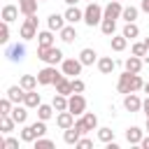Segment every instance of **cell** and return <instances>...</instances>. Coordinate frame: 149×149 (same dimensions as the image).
<instances>
[{"label": "cell", "mask_w": 149, "mask_h": 149, "mask_svg": "<svg viewBox=\"0 0 149 149\" xmlns=\"http://www.w3.org/2000/svg\"><path fill=\"white\" fill-rule=\"evenodd\" d=\"M65 72L61 70H56V65H44L40 72H37V81H40V86H49V84H56L61 77H63Z\"/></svg>", "instance_id": "obj_5"}, {"label": "cell", "mask_w": 149, "mask_h": 149, "mask_svg": "<svg viewBox=\"0 0 149 149\" xmlns=\"http://www.w3.org/2000/svg\"><path fill=\"white\" fill-rule=\"evenodd\" d=\"M142 65H144V58H140V56H133V54H130V58H126V61H123V70H128V72H135V74H140Z\"/></svg>", "instance_id": "obj_14"}, {"label": "cell", "mask_w": 149, "mask_h": 149, "mask_svg": "<svg viewBox=\"0 0 149 149\" xmlns=\"http://www.w3.org/2000/svg\"><path fill=\"white\" fill-rule=\"evenodd\" d=\"M5 95H7L14 105H19V102H23V98H26V88H23L21 84H19V86H9Z\"/></svg>", "instance_id": "obj_17"}, {"label": "cell", "mask_w": 149, "mask_h": 149, "mask_svg": "<svg viewBox=\"0 0 149 149\" xmlns=\"http://www.w3.org/2000/svg\"><path fill=\"white\" fill-rule=\"evenodd\" d=\"M12 109H14V102L5 95V98L0 100V116H2V114H12Z\"/></svg>", "instance_id": "obj_38"}, {"label": "cell", "mask_w": 149, "mask_h": 149, "mask_svg": "<svg viewBox=\"0 0 149 149\" xmlns=\"http://www.w3.org/2000/svg\"><path fill=\"white\" fill-rule=\"evenodd\" d=\"M147 133H149V116H147Z\"/></svg>", "instance_id": "obj_50"}, {"label": "cell", "mask_w": 149, "mask_h": 149, "mask_svg": "<svg viewBox=\"0 0 149 149\" xmlns=\"http://www.w3.org/2000/svg\"><path fill=\"white\" fill-rule=\"evenodd\" d=\"M0 42H2V44H7V42H9V23H7V21H2V30H0Z\"/></svg>", "instance_id": "obj_41"}, {"label": "cell", "mask_w": 149, "mask_h": 149, "mask_svg": "<svg viewBox=\"0 0 149 149\" xmlns=\"http://www.w3.org/2000/svg\"><path fill=\"white\" fill-rule=\"evenodd\" d=\"M37 2L40 0H19V9L23 16H30V14H37Z\"/></svg>", "instance_id": "obj_28"}, {"label": "cell", "mask_w": 149, "mask_h": 149, "mask_svg": "<svg viewBox=\"0 0 149 149\" xmlns=\"http://www.w3.org/2000/svg\"><path fill=\"white\" fill-rule=\"evenodd\" d=\"M105 19V7H100L98 2H88L84 9V23L86 26H100V21Z\"/></svg>", "instance_id": "obj_3"}, {"label": "cell", "mask_w": 149, "mask_h": 149, "mask_svg": "<svg viewBox=\"0 0 149 149\" xmlns=\"http://www.w3.org/2000/svg\"><path fill=\"white\" fill-rule=\"evenodd\" d=\"M140 9H142V12H147V14H149V0H142V2H140Z\"/></svg>", "instance_id": "obj_46"}, {"label": "cell", "mask_w": 149, "mask_h": 149, "mask_svg": "<svg viewBox=\"0 0 149 149\" xmlns=\"http://www.w3.org/2000/svg\"><path fill=\"white\" fill-rule=\"evenodd\" d=\"M54 42H56V37H54V30H42V33H37V47H54Z\"/></svg>", "instance_id": "obj_25"}, {"label": "cell", "mask_w": 149, "mask_h": 149, "mask_svg": "<svg viewBox=\"0 0 149 149\" xmlns=\"http://www.w3.org/2000/svg\"><path fill=\"white\" fill-rule=\"evenodd\" d=\"M68 109H70L74 116H81V114L86 112V98H84L81 93H72L70 100H68Z\"/></svg>", "instance_id": "obj_7"}, {"label": "cell", "mask_w": 149, "mask_h": 149, "mask_svg": "<svg viewBox=\"0 0 149 149\" xmlns=\"http://www.w3.org/2000/svg\"><path fill=\"white\" fill-rule=\"evenodd\" d=\"M0 147L2 149H16L19 147V140L16 137H5V140H0Z\"/></svg>", "instance_id": "obj_40"}, {"label": "cell", "mask_w": 149, "mask_h": 149, "mask_svg": "<svg viewBox=\"0 0 149 149\" xmlns=\"http://www.w3.org/2000/svg\"><path fill=\"white\" fill-rule=\"evenodd\" d=\"M144 88V81H142V77L140 74H135V72H128V70H123L121 74H119V81H116V91L119 93H137V91H142Z\"/></svg>", "instance_id": "obj_1"}, {"label": "cell", "mask_w": 149, "mask_h": 149, "mask_svg": "<svg viewBox=\"0 0 149 149\" xmlns=\"http://www.w3.org/2000/svg\"><path fill=\"white\" fill-rule=\"evenodd\" d=\"M95 65H98V70H100L102 74H112V70H114V65H116V63H114V58H112V56H102V58H98V63H95Z\"/></svg>", "instance_id": "obj_27"}, {"label": "cell", "mask_w": 149, "mask_h": 149, "mask_svg": "<svg viewBox=\"0 0 149 149\" xmlns=\"http://www.w3.org/2000/svg\"><path fill=\"white\" fill-rule=\"evenodd\" d=\"M68 100H70V95L56 93V95H54V100H51V105H54V109H56V112H65V109H68Z\"/></svg>", "instance_id": "obj_31"}, {"label": "cell", "mask_w": 149, "mask_h": 149, "mask_svg": "<svg viewBox=\"0 0 149 149\" xmlns=\"http://www.w3.org/2000/svg\"><path fill=\"white\" fill-rule=\"evenodd\" d=\"M142 137H144V130H142L140 126H130V128H126V142H128V144H140Z\"/></svg>", "instance_id": "obj_16"}, {"label": "cell", "mask_w": 149, "mask_h": 149, "mask_svg": "<svg viewBox=\"0 0 149 149\" xmlns=\"http://www.w3.org/2000/svg\"><path fill=\"white\" fill-rule=\"evenodd\" d=\"M33 144H35V149H49V147H54V140H49V137L42 135V137H37Z\"/></svg>", "instance_id": "obj_39"}, {"label": "cell", "mask_w": 149, "mask_h": 149, "mask_svg": "<svg viewBox=\"0 0 149 149\" xmlns=\"http://www.w3.org/2000/svg\"><path fill=\"white\" fill-rule=\"evenodd\" d=\"M142 112H144V114L149 116V95H147V98L142 100Z\"/></svg>", "instance_id": "obj_44"}, {"label": "cell", "mask_w": 149, "mask_h": 149, "mask_svg": "<svg viewBox=\"0 0 149 149\" xmlns=\"http://www.w3.org/2000/svg\"><path fill=\"white\" fill-rule=\"evenodd\" d=\"M144 44H147V47H149V37H144Z\"/></svg>", "instance_id": "obj_49"}, {"label": "cell", "mask_w": 149, "mask_h": 149, "mask_svg": "<svg viewBox=\"0 0 149 149\" xmlns=\"http://www.w3.org/2000/svg\"><path fill=\"white\" fill-rule=\"evenodd\" d=\"M19 84L26 88V91H33V88H37V74H23L21 79H19Z\"/></svg>", "instance_id": "obj_34"}, {"label": "cell", "mask_w": 149, "mask_h": 149, "mask_svg": "<svg viewBox=\"0 0 149 149\" xmlns=\"http://www.w3.org/2000/svg\"><path fill=\"white\" fill-rule=\"evenodd\" d=\"M63 2H65V5H77L79 0H63Z\"/></svg>", "instance_id": "obj_47"}, {"label": "cell", "mask_w": 149, "mask_h": 149, "mask_svg": "<svg viewBox=\"0 0 149 149\" xmlns=\"http://www.w3.org/2000/svg\"><path fill=\"white\" fill-rule=\"evenodd\" d=\"M81 68H84V63L79 61V58H63V63H61V70L72 79V77H77V74H81Z\"/></svg>", "instance_id": "obj_6"}, {"label": "cell", "mask_w": 149, "mask_h": 149, "mask_svg": "<svg viewBox=\"0 0 149 149\" xmlns=\"http://www.w3.org/2000/svg\"><path fill=\"white\" fill-rule=\"evenodd\" d=\"M100 30H102V35L112 37L114 30H116V19H102V21H100Z\"/></svg>", "instance_id": "obj_33"}, {"label": "cell", "mask_w": 149, "mask_h": 149, "mask_svg": "<svg viewBox=\"0 0 149 149\" xmlns=\"http://www.w3.org/2000/svg\"><path fill=\"white\" fill-rule=\"evenodd\" d=\"M19 35H21V40H23V42H30V40H35V37H37V14L26 16V21H23V23H21V28H19Z\"/></svg>", "instance_id": "obj_4"}, {"label": "cell", "mask_w": 149, "mask_h": 149, "mask_svg": "<svg viewBox=\"0 0 149 149\" xmlns=\"http://www.w3.org/2000/svg\"><path fill=\"white\" fill-rule=\"evenodd\" d=\"M74 121H77V119H74V114H72L70 109H65V112H58V114H56V126H58L61 130L72 128V126H74Z\"/></svg>", "instance_id": "obj_11"}, {"label": "cell", "mask_w": 149, "mask_h": 149, "mask_svg": "<svg viewBox=\"0 0 149 149\" xmlns=\"http://www.w3.org/2000/svg\"><path fill=\"white\" fill-rule=\"evenodd\" d=\"M58 35H61V40H63L65 44H72V42L77 40V30H74V23H65V28H63Z\"/></svg>", "instance_id": "obj_24"}, {"label": "cell", "mask_w": 149, "mask_h": 149, "mask_svg": "<svg viewBox=\"0 0 149 149\" xmlns=\"http://www.w3.org/2000/svg\"><path fill=\"white\" fill-rule=\"evenodd\" d=\"M140 147H142V149H149V135H144V137H142V142H140Z\"/></svg>", "instance_id": "obj_45"}, {"label": "cell", "mask_w": 149, "mask_h": 149, "mask_svg": "<svg viewBox=\"0 0 149 149\" xmlns=\"http://www.w3.org/2000/svg\"><path fill=\"white\" fill-rule=\"evenodd\" d=\"M123 107L128 112H142V98L137 93H126L123 95Z\"/></svg>", "instance_id": "obj_10"}, {"label": "cell", "mask_w": 149, "mask_h": 149, "mask_svg": "<svg viewBox=\"0 0 149 149\" xmlns=\"http://www.w3.org/2000/svg\"><path fill=\"white\" fill-rule=\"evenodd\" d=\"M74 147H77V149H88V147H93V142H91L88 137H84V135H81V137H79V142H77Z\"/></svg>", "instance_id": "obj_43"}, {"label": "cell", "mask_w": 149, "mask_h": 149, "mask_svg": "<svg viewBox=\"0 0 149 149\" xmlns=\"http://www.w3.org/2000/svg\"><path fill=\"white\" fill-rule=\"evenodd\" d=\"M81 121H84V126H86L88 133H91V130H98V116H95L93 112H84V114H81Z\"/></svg>", "instance_id": "obj_32"}, {"label": "cell", "mask_w": 149, "mask_h": 149, "mask_svg": "<svg viewBox=\"0 0 149 149\" xmlns=\"http://www.w3.org/2000/svg\"><path fill=\"white\" fill-rule=\"evenodd\" d=\"M37 58L44 63V65H58L63 63V51L54 44V47H37Z\"/></svg>", "instance_id": "obj_2"}, {"label": "cell", "mask_w": 149, "mask_h": 149, "mask_svg": "<svg viewBox=\"0 0 149 149\" xmlns=\"http://www.w3.org/2000/svg\"><path fill=\"white\" fill-rule=\"evenodd\" d=\"M54 112H56V109H54V105H44V102H42V105L37 107V119L49 121V119L54 116Z\"/></svg>", "instance_id": "obj_35"}, {"label": "cell", "mask_w": 149, "mask_h": 149, "mask_svg": "<svg viewBox=\"0 0 149 149\" xmlns=\"http://www.w3.org/2000/svg\"><path fill=\"white\" fill-rule=\"evenodd\" d=\"M142 91H144V93L149 95V81H144V88H142Z\"/></svg>", "instance_id": "obj_48"}, {"label": "cell", "mask_w": 149, "mask_h": 149, "mask_svg": "<svg viewBox=\"0 0 149 149\" xmlns=\"http://www.w3.org/2000/svg\"><path fill=\"white\" fill-rule=\"evenodd\" d=\"M140 16V9L135 7V5H126L123 7V12H121V19L126 21V23H130V21H135Z\"/></svg>", "instance_id": "obj_30"}, {"label": "cell", "mask_w": 149, "mask_h": 149, "mask_svg": "<svg viewBox=\"0 0 149 149\" xmlns=\"http://www.w3.org/2000/svg\"><path fill=\"white\" fill-rule=\"evenodd\" d=\"M37 137H40V133H37L35 123H23V128H21V142H35Z\"/></svg>", "instance_id": "obj_19"}, {"label": "cell", "mask_w": 149, "mask_h": 149, "mask_svg": "<svg viewBox=\"0 0 149 149\" xmlns=\"http://www.w3.org/2000/svg\"><path fill=\"white\" fill-rule=\"evenodd\" d=\"M65 21H68V23H79V21H84V9H79L77 5H68V9H65Z\"/></svg>", "instance_id": "obj_13"}, {"label": "cell", "mask_w": 149, "mask_h": 149, "mask_svg": "<svg viewBox=\"0 0 149 149\" xmlns=\"http://www.w3.org/2000/svg\"><path fill=\"white\" fill-rule=\"evenodd\" d=\"M40 2H47V0H40Z\"/></svg>", "instance_id": "obj_52"}, {"label": "cell", "mask_w": 149, "mask_h": 149, "mask_svg": "<svg viewBox=\"0 0 149 149\" xmlns=\"http://www.w3.org/2000/svg\"><path fill=\"white\" fill-rule=\"evenodd\" d=\"M14 126H19V123L14 121L12 114H2V116H0V133H2V135H9V133L14 130Z\"/></svg>", "instance_id": "obj_22"}, {"label": "cell", "mask_w": 149, "mask_h": 149, "mask_svg": "<svg viewBox=\"0 0 149 149\" xmlns=\"http://www.w3.org/2000/svg\"><path fill=\"white\" fill-rule=\"evenodd\" d=\"M121 12H123L121 0H109L105 5V19H121Z\"/></svg>", "instance_id": "obj_12"}, {"label": "cell", "mask_w": 149, "mask_h": 149, "mask_svg": "<svg viewBox=\"0 0 149 149\" xmlns=\"http://www.w3.org/2000/svg\"><path fill=\"white\" fill-rule=\"evenodd\" d=\"M12 116H14V121H16L19 126H23V123H28V107H26L23 102H19V105H14V109H12Z\"/></svg>", "instance_id": "obj_18"}, {"label": "cell", "mask_w": 149, "mask_h": 149, "mask_svg": "<svg viewBox=\"0 0 149 149\" xmlns=\"http://www.w3.org/2000/svg\"><path fill=\"white\" fill-rule=\"evenodd\" d=\"M84 88H86V84H84L79 77H72V91H74V93H84Z\"/></svg>", "instance_id": "obj_42"}, {"label": "cell", "mask_w": 149, "mask_h": 149, "mask_svg": "<svg viewBox=\"0 0 149 149\" xmlns=\"http://www.w3.org/2000/svg\"><path fill=\"white\" fill-rule=\"evenodd\" d=\"M81 135H84V133H81L77 126H72V128H65V130H63V142L72 147V144H77V142H79V137H81Z\"/></svg>", "instance_id": "obj_20"}, {"label": "cell", "mask_w": 149, "mask_h": 149, "mask_svg": "<svg viewBox=\"0 0 149 149\" xmlns=\"http://www.w3.org/2000/svg\"><path fill=\"white\" fill-rule=\"evenodd\" d=\"M109 47H112V51H123L126 47H128V37L121 33V35H112L109 37Z\"/></svg>", "instance_id": "obj_26"}, {"label": "cell", "mask_w": 149, "mask_h": 149, "mask_svg": "<svg viewBox=\"0 0 149 149\" xmlns=\"http://www.w3.org/2000/svg\"><path fill=\"white\" fill-rule=\"evenodd\" d=\"M5 56H7L12 63H21V61L26 58V44H23V42L9 44V47H7V51H5Z\"/></svg>", "instance_id": "obj_8"}, {"label": "cell", "mask_w": 149, "mask_h": 149, "mask_svg": "<svg viewBox=\"0 0 149 149\" xmlns=\"http://www.w3.org/2000/svg\"><path fill=\"white\" fill-rule=\"evenodd\" d=\"M121 33H123L128 40H135V37L140 35V28H137V23H135V21H130V23H126V26H123V30H121Z\"/></svg>", "instance_id": "obj_36"}, {"label": "cell", "mask_w": 149, "mask_h": 149, "mask_svg": "<svg viewBox=\"0 0 149 149\" xmlns=\"http://www.w3.org/2000/svg\"><path fill=\"white\" fill-rule=\"evenodd\" d=\"M98 140H100L102 144H107V142H112V140H114V130H112V128H107V126H102V128H98Z\"/></svg>", "instance_id": "obj_37"}, {"label": "cell", "mask_w": 149, "mask_h": 149, "mask_svg": "<svg viewBox=\"0 0 149 149\" xmlns=\"http://www.w3.org/2000/svg\"><path fill=\"white\" fill-rule=\"evenodd\" d=\"M65 23H68V21H65V14H56V12H54V14L47 16V28L54 30V33H61V30L65 28Z\"/></svg>", "instance_id": "obj_9"}, {"label": "cell", "mask_w": 149, "mask_h": 149, "mask_svg": "<svg viewBox=\"0 0 149 149\" xmlns=\"http://www.w3.org/2000/svg\"><path fill=\"white\" fill-rule=\"evenodd\" d=\"M23 105H26L28 109H37V107L42 105V95L37 93V88H33V91H26V98H23Z\"/></svg>", "instance_id": "obj_15"}, {"label": "cell", "mask_w": 149, "mask_h": 149, "mask_svg": "<svg viewBox=\"0 0 149 149\" xmlns=\"http://www.w3.org/2000/svg\"><path fill=\"white\" fill-rule=\"evenodd\" d=\"M19 5H5L2 7V21H7V23H12V21H16L19 19Z\"/></svg>", "instance_id": "obj_23"}, {"label": "cell", "mask_w": 149, "mask_h": 149, "mask_svg": "<svg viewBox=\"0 0 149 149\" xmlns=\"http://www.w3.org/2000/svg\"><path fill=\"white\" fill-rule=\"evenodd\" d=\"M130 54L133 56H140V58H144V63H149V47L144 44V40L142 42H135L133 49H130Z\"/></svg>", "instance_id": "obj_29"}, {"label": "cell", "mask_w": 149, "mask_h": 149, "mask_svg": "<svg viewBox=\"0 0 149 149\" xmlns=\"http://www.w3.org/2000/svg\"><path fill=\"white\" fill-rule=\"evenodd\" d=\"M79 61H81L84 65H93V63H98V51L91 49V47H86V49L79 51Z\"/></svg>", "instance_id": "obj_21"}, {"label": "cell", "mask_w": 149, "mask_h": 149, "mask_svg": "<svg viewBox=\"0 0 149 149\" xmlns=\"http://www.w3.org/2000/svg\"><path fill=\"white\" fill-rule=\"evenodd\" d=\"M86 2H95V0H86Z\"/></svg>", "instance_id": "obj_51"}]
</instances>
